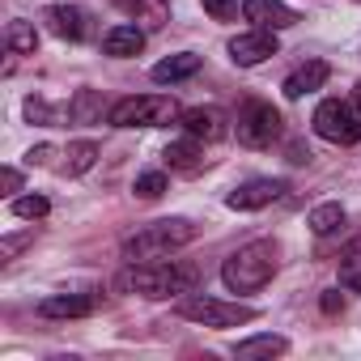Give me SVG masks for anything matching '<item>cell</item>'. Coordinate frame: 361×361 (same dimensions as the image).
Segmentation results:
<instances>
[{
  "label": "cell",
  "mask_w": 361,
  "mask_h": 361,
  "mask_svg": "<svg viewBox=\"0 0 361 361\" xmlns=\"http://www.w3.org/2000/svg\"><path fill=\"white\" fill-rule=\"evenodd\" d=\"M200 73V56L196 51H178V56H166L153 64V81L157 85H174V81H188Z\"/></svg>",
  "instance_id": "2e32d148"
},
{
  "label": "cell",
  "mask_w": 361,
  "mask_h": 361,
  "mask_svg": "<svg viewBox=\"0 0 361 361\" xmlns=\"http://www.w3.org/2000/svg\"><path fill=\"white\" fill-rule=\"evenodd\" d=\"M43 22H47V30H51L56 39H68V43H77V39L90 35V18H85L77 5H51V9L43 13Z\"/></svg>",
  "instance_id": "4fadbf2b"
},
{
  "label": "cell",
  "mask_w": 361,
  "mask_h": 361,
  "mask_svg": "<svg viewBox=\"0 0 361 361\" xmlns=\"http://www.w3.org/2000/svg\"><path fill=\"white\" fill-rule=\"evenodd\" d=\"M22 111H26V119H30V123H56V106H51L47 98H26V106H22Z\"/></svg>",
  "instance_id": "4316f807"
},
{
  "label": "cell",
  "mask_w": 361,
  "mask_h": 361,
  "mask_svg": "<svg viewBox=\"0 0 361 361\" xmlns=\"http://www.w3.org/2000/svg\"><path fill=\"white\" fill-rule=\"evenodd\" d=\"M98 153H102V149H98V140H73V145L64 149V161H60V170L77 178V174H85V170L98 161Z\"/></svg>",
  "instance_id": "d6986e66"
},
{
  "label": "cell",
  "mask_w": 361,
  "mask_h": 361,
  "mask_svg": "<svg viewBox=\"0 0 361 361\" xmlns=\"http://www.w3.org/2000/svg\"><path fill=\"white\" fill-rule=\"evenodd\" d=\"M243 18L259 30H289V26L302 22L285 0H243Z\"/></svg>",
  "instance_id": "30bf717a"
},
{
  "label": "cell",
  "mask_w": 361,
  "mask_h": 361,
  "mask_svg": "<svg viewBox=\"0 0 361 361\" xmlns=\"http://www.w3.org/2000/svg\"><path fill=\"white\" fill-rule=\"evenodd\" d=\"M289 188H285V178H247V183H238L230 196H226V204L234 209V213H255V209H268L272 200H281Z\"/></svg>",
  "instance_id": "ba28073f"
},
{
  "label": "cell",
  "mask_w": 361,
  "mask_h": 361,
  "mask_svg": "<svg viewBox=\"0 0 361 361\" xmlns=\"http://www.w3.org/2000/svg\"><path fill=\"white\" fill-rule=\"evenodd\" d=\"M166 166L170 170H183V174H196V170H204V140H196V136H183V140H170L166 145Z\"/></svg>",
  "instance_id": "5bb4252c"
},
{
  "label": "cell",
  "mask_w": 361,
  "mask_h": 361,
  "mask_svg": "<svg viewBox=\"0 0 361 361\" xmlns=\"http://www.w3.org/2000/svg\"><path fill=\"white\" fill-rule=\"evenodd\" d=\"M0 183H5V196L22 192V170L18 166H5V170H0Z\"/></svg>",
  "instance_id": "f546056e"
},
{
  "label": "cell",
  "mask_w": 361,
  "mask_h": 361,
  "mask_svg": "<svg viewBox=\"0 0 361 361\" xmlns=\"http://www.w3.org/2000/svg\"><path fill=\"white\" fill-rule=\"evenodd\" d=\"M178 123H183L188 136H196L204 145H213V140H221L230 132V123H226V115L217 106H188L183 115H178Z\"/></svg>",
  "instance_id": "8fae6325"
},
{
  "label": "cell",
  "mask_w": 361,
  "mask_h": 361,
  "mask_svg": "<svg viewBox=\"0 0 361 361\" xmlns=\"http://www.w3.org/2000/svg\"><path fill=\"white\" fill-rule=\"evenodd\" d=\"M132 13L145 30H161L170 22V0H132Z\"/></svg>",
  "instance_id": "603a6c76"
},
{
  "label": "cell",
  "mask_w": 361,
  "mask_h": 361,
  "mask_svg": "<svg viewBox=\"0 0 361 361\" xmlns=\"http://www.w3.org/2000/svg\"><path fill=\"white\" fill-rule=\"evenodd\" d=\"M13 217H22V221H43L47 213H51V204H47V196H13Z\"/></svg>",
  "instance_id": "d4e9b609"
},
{
  "label": "cell",
  "mask_w": 361,
  "mask_h": 361,
  "mask_svg": "<svg viewBox=\"0 0 361 361\" xmlns=\"http://www.w3.org/2000/svg\"><path fill=\"white\" fill-rule=\"evenodd\" d=\"M281 51V43H276V30H247V35H234L230 39V60L238 64V68H255V64H264V60H272Z\"/></svg>",
  "instance_id": "9c48e42d"
},
{
  "label": "cell",
  "mask_w": 361,
  "mask_h": 361,
  "mask_svg": "<svg viewBox=\"0 0 361 361\" xmlns=\"http://www.w3.org/2000/svg\"><path fill=\"white\" fill-rule=\"evenodd\" d=\"M238 140L247 149H268L276 136H281V111L272 102H259V98H247L238 106V123H234Z\"/></svg>",
  "instance_id": "8992f818"
},
{
  "label": "cell",
  "mask_w": 361,
  "mask_h": 361,
  "mask_svg": "<svg viewBox=\"0 0 361 361\" xmlns=\"http://www.w3.org/2000/svg\"><path fill=\"white\" fill-rule=\"evenodd\" d=\"M5 43H9L13 56H35V51H39V30H35V22L13 18L9 30H5Z\"/></svg>",
  "instance_id": "ffe728a7"
},
{
  "label": "cell",
  "mask_w": 361,
  "mask_h": 361,
  "mask_svg": "<svg viewBox=\"0 0 361 361\" xmlns=\"http://www.w3.org/2000/svg\"><path fill=\"white\" fill-rule=\"evenodd\" d=\"M200 226L188 221V217H166V221H153L145 230H136L132 238H123V259L128 264H153V259H166L170 251L196 243Z\"/></svg>",
  "instance_id": "7a4b0ae2"
},
{
  "label": "cell",
  "mask_w": 361,
  "mask_h": 361,
  "mask_svg": "<svg viewBox=\"0 0 361 361\" xmlns=\"http://www.w3.org/2000/svg\"><path fill=\"white\" fill-rule=\"evenodd\" d=\"M204 13H209V18H217V22H234L238 0H204Z\"/></svg>",
  "instance_id": "f1b7e54d"
},
{
  "label": "cell",
  "mask_w": 361,
  "mask_h": 361,
  "mask_svg": "<svg viewBox=\"0 0 361 361\" xmlns=\"http://www.w3.org/2000/svg\"><path fill=\"white\" fill-rule=\"evenodd\" d=\"M306 226H310L319 238H327V234H336V230L344 226V209H340L336 200H327V204H314V209H310V217H306Z\"/></svg>",
  "instance_id": "44dd1931"
},
{
  "label": "cell",
  "mask_w": 361,
  "mask_h": 361,
  "mask_svg": "<svg viewBox=\"0 0 361 361\" xmlns=\"http://www.w3.org/2000/svg\"><path fill=\"white\" fill-rule=\"evenodd\" d=\"M340 285L348 293H361V238H353L340 251Z\"/></svg>",
  "instance_id": "7402d4cb"
},
{
  "label": "cell",
  "mask_w": 361,
  "mask_h": 361,
  "mask_svg": "<svg viewBox=\"0 0 361 361\" xmlns=\"http://www.w3.org/2000/svg\"><path fill=\"white\" fill-rule=\"evenodd\" d=\"M327 77H331V68H327L323 60H306L302 68H293V73L285 77V85H281V90H285V98H289V102H302L306 94L323 90V85H327Z\"/></svg>",
  "instance_id": "7c38bea8"
},
{
  "label": "cell",
  "mask_w": 361,
  "mask_h": 361,
  "mask_svg": "<svg viewBox=\"0 0 361 361\" xmlns=\"http://www.w3.org/2000/svg\"><path fill=\"white\" fill-rule=\"evenodd\" d=\"M289 353V340L276 336V331H264V336H251V340H238L234 344V357L243 361H255V357H285Z\"/></svg>",
  "instance_id": "ac0fdd59"
},
{
  "label": "cell",
  "mask_w": 361,
  "mask_h": 361,
  "mask_svg": "<svg viewBox=\"0 0 361 361\" xmlns=\"http://www.w3.org/2000/svg\"><path fill=\"white\" fill-rule=\"evenodd\" d=\"M276 268H281V243L276 238H255L221 264V281H226L230 293H255L276 276Z\"/></svg>",
  "instance_id": "6da1fadb"
},
{
  "label": "cell",
  "mask_w": 361,
  "mask_h": 361,
  "mask_svg": "<svg viewBox=\"0 0 361 361\" xmlns=\"http://www.w3.org/2000/svg\"><path fill=\"white\" fill-rule=\"evenodd\" d=\"M353 111H357V115H361V81H357V85H353Z\"/></svg>",
  "instance_id": "d6a6232c"
},
{
  "label": "cell",
  "mask_w": 361,
  "mask_h": 361,
  "mask_svg": "<svg viewBox=\"0 0 361 361\" xmlns=\"http://www.w3.org/2000/svg\"><path fill=\"white\" fill-rule=\"evenodd\" d=\"M166 188H170V178H166L161 170H145V174H136V183H132V192H136L140 200H157Z\"/></svg>",
  "instance_id": "484cf974"
},
{
  "label": "cell",
  "mask_w": 361,
  "mask_h": 361,
  "mask_svg": "<svg viewBox=\"0 0 361 361\" xmlns=\"http://www.w3.org/2000/svg\"><path fill=\"white\" fill-rule=\"evenodd\" d=\"M323 310H327V314L344 310V298H340V293H323Z\"/></svg>",
  "instance_id": "1f68e13d"
},
{
  "label": "cell",
  "mask_w": 361,
  "mask_h": 361,
  "mask_svg": "<svg viewBox=\"0 0 361 361\" xmlns=\"http://www.w3.org/2000/svg\"><path fill=\"white\" fill-rule=\"evenodd\" d=\"M314 132L331 145H357L361 140V115L353 111V102H340V98H323L314 106Z\"/></svg>",
  "instance_id": "52a82bcc"
},
{
  "label": "cell",
  "mask_w": 361,
  "mask_h": 361,
  "mask_svg": "<svg viewBox=\"0 0 361 361\" xmlns=\"http://www.w3.org/2000/svg\"><path fill=\"white\" fill-rule=\"evenodd\" d=\"M102 51L115 56V60L140 56V51H145V30H140V26H111V30L102 35Z\"/></svg>",
  "instance_id": "e0dca14e"
},
{
  "label": "cell",
  "mask_w": 361,
  "mask_h": 361,
  "mask_svg": "<svg viewBox=\"0 0 361 361\" xmlns=\"http://www.w3.org/2000/svg\"><path fill=\"white\" fill-rule=\"evenodd\" d=\"M51 157H56L51 145H35V149L26 153V166H51Z\"/></svg>",
  "instance_id": "4dcf8cb0"
},
{
  "label": "cell",
  "mask_w": 361,
  "mask_h": 361,
  "mask_svg": "<svg viewBox=\"0 0 361 361\" xmlns=\"http://www.w3.org/2000/svg\"><path fill=\"white\" fill-rule=\"evenodd\" d=\"M30 243H35V230H26V234H9L5 243H0V259L9 264V259H13V255H18L22 247H30Z\"/></svg>",
  "instance_id": "83f0119b"
},
{
  "label": "cell",
  "mask_w": 361,
  "mask_h": 361,
  "mask_svg": "<svg viewBox=\"0 0 361 361\" xmlns=\"http://www.w3.org/2000/svg\"><path fill=\"white\" fill-rule=\"evenodd\" d=\"M174 314L188 319V323H200V327H243V323H255L259 310L247 306V302H226V298L192 293V298H178Z\"/></svg>",
  "instance_id": "277c9868"
},
{
  "label": "cell",
  "mask_w": 361,
  "mask_h": 361,
  "mask_svg": "<svg viewBox=\"0 0 361 361\" xmlns=\"http://www.w3.org/2000/svg\"><path fill=\"white\" fill-rule=\"evenodd\" d=\"M200 281V272L192 264H178V259H153V264H128V272L119 276V285L128 293L140 298H174V293H192V285Z\"/></svg>",
  "instance_id": "3957f363"
},
{
  "label": "cell",
  "mask_w": 361,
  "mask_h": 361,
  "mask_svg": "<svg viewBox=\"0 0 361 361\" xmlns=\"http://www.w3.org/2000/svg\"><path fill=\"white\" fill-rule=\"evenodd\" d=\"M102 115V94L98 90H77V98L68 102V119L73 123H94Z\"/></svg>",
  "instance_id": "cb8c5ba5"
},
{
  "label": "cell",
  "mask_w": 361,
  "mask_h": 361,
  "mask_svg": "<svg viewBox=\"0 0 361 361\" xmlns=\"http://www.w3.org/2000/svg\"><path fill=\"white\" fill-rule=\"evenodd\" d=\"M183 111L174 106V98H157V94H140V98H119L106 111L111 128H166L170 119H178Z\"/></svg>",
  "instance_id": "5b68a950"
},
{
  "label": "cell",
  "mask_w": 361,
  "mask_h": 361,
  "mask_svg": "<svg viewBox=\"0 0 361 361\" xmlns=\"http://www.w3.org/2000/svg\"><path fill=\"white\" fill-rule=\"evenodd\" d=\"M94 298H85V293H56V298H43L39 302V314L43 319H85V314H94Z\"/></svg>",
  "instance_id": "9a60e30c"
}]
</instances>
